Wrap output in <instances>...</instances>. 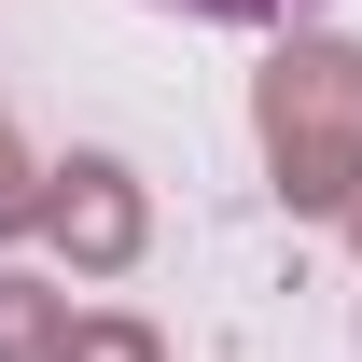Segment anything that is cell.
<instances>
[{
  "instance_id": "1",
  "label": "cell",
  "mask_w": 362,
  "mask_h": 362,
  "mask_svg": "<svg viewBox=\"0 0 362 362\" xmlns=\"http://www.w3.org/2000/svg\"><path fill=\"white\" fill-rule=\"evenodd\" d=\"M251 139H265V181L293 223H334L362 195V42L349 28H279L265 70H251Z\"/></svg>"
},
{
  "instance_id": "2",
  "label": "cell",
  "mask_w": 362,
  "mask_h": 362,
  "mask_svg": "<svg viewBox=\"0 0 362 362\" xmlns=\"http://www.w3.org/2000/svg\"><path fill=\"white\" fill-rule=\"evenodd\" d=\"M28 237H42L56 265H84V279H126L139 251H153V195H139L126 153H56V168H42V209H28Z\"/></svg>"
},
{
  "instance_id": "3",
  "label": "cell",
  "mask_w": 362,
  "mask_h": 362,
  "mask_svg": "<svg viewBox=\"0 0 362 362\" xmlns=\"http://www.w3.org/2000/svg\"><path fill=\"white\" fill-rule=\"evenodd\" d=\"M42 362H168V334H153L139 307H70Z\"/></svg>"
},
{
  "instance_id": "4",
  "label": "cell",
  "mask_w": 362,
  "mask_h": 362,
  "mask_svg": "<svg viewBox=\"0 0 362 362\" xmlns=\"http://www.w3.org/2000/svg\"><path fill=\"white\" fill-rule=\"evenodd\" d=\"M56 320H70V293H56L42 265H0V362H42Z\"/></svg>"
},
{
  "instance_id": "5",
  "label": "cell",
  "mask_w": 362,
  "mask_h": 362,
  "mask_svg": "<svg viewBox=\"0 0 362 362\" xmlns=\"http://www.w3.org/2000/svg\"><path fill=\"white\" fill-rule=\"evenodd\" d=\"M153 14H195V28H307L320 0H153Z\"/></svg>"
},
{
  "instance_id": "6",
  "label": "cell",
  "mask_w": 362,
  "mask_h": 362,
  "mask_svg": "<svg viewBox=\"0 0 362 362\" xmlns=\"http://www.w3.org/2000/svg\"><path fill=\"white\" fill-rule=\"evenodd\" d=\"M28 209H42V153L0 126V237H28Z\"/></svg>"
},
{
  "instance_id": "7",
  "label": "cell",
  "mask_w": 362,
  "mask_h": 362,
  "mask_svg": "<svg viewBox=\"0 0 362 362\" xmlns=\"http://www.w3.org/2000/svg\"><path fill=\"white\" fill-rule=\"evenodd\" d=\"M334 223H349V251H362V195H349V209H334Z\"/></svg>"
}]
</instances>
